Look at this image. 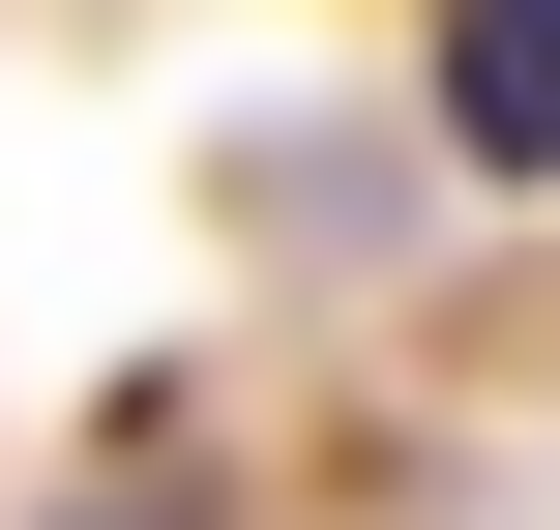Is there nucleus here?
Masks as SVG:
<instances>
[{
  "label": "nucleus",
  "instance_id": "nucleus-1",
  "mask_svg": "<svg viewBox=\"0 0 560 530\" xmlns=\"http://www.w3.org/2000/svg\"><path fill=\"white\" fill-rule=\"evenodd\" d=\"M443 148L472 177H560V0H443Z\"/></svg>",
  "mask_w": 560,
  "mask_h": 530
}]
</instances>
